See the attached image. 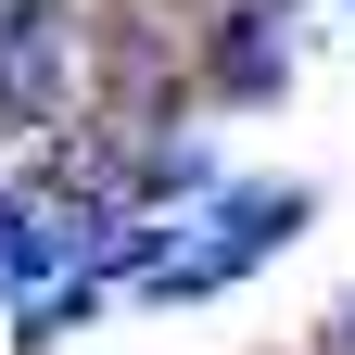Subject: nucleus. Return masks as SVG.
Here are the masks:
<instances>
[{
	"label": "nucleus",
	"instance_id": "f257e3e1",
	"mask_svg": "<svg viewBox=\"0 0 355 355\" xmlns=\"http://www.w3.org/2000/svg\"><path fill=\"white\" fill-rule=\"evenodd\" d=\"M76 89H89V38H76L64 13H26V26H0V114L51 127Z\"/></svg>",
	"mask_w": 355,
	"mask_h": 355
},
{
	"label": "nucleus",
	"instance_id": "f03ea898",
	"mask_svg": "<svg viewBox=\"0 0 355 355\" xmlns=\"http://www.w3.org/2000/svg\"><path fill=\"white\" fill-rule=\"evenodd\" d=\"M292 216H304L292 191H254V203H229L203 241H178V266H165L153 292H216V279H241V266H254L266 241H292Z\"/></svg>",
	"mask_w": 355,
	"mask_h": 355
},
{
	"label": "nucleus",
	"instance_id": "7ed1b4c3",
	"mask_svg": "<svg viewBox=\"0 0 355 355\" xmlns=\"http://www.w3.org/2000/svg\"><path fill=\"white\" fill-rule=\"evenodd\" d=\"M64 266V229L38 203H0V292H26V279H51Z\"/></svg>",
	"mask_w": 355,
	"mask_h": 355
},
{
	"label": "nucleus",
	"instance_id": "20e7f679",
	"mask_svg": "<svg viewBox=\"0 0 355 355\" xmlns=\"http://www.w3.org/2000/svg\"><path fill=\"white\" fill-rule=\"evenodd\" d=\"M229 89H241V102L279 89V38H266V26H229Z\"/></svg>",
	"mask_w": 355,
	"mask_h": 355
},
{
	"label": "nucleus",
	"instance_id": "39448f33",
	"mask_svg": "<svg viewBox=\"0 0 355 355\" xmlns=\"http://www.w3.org/2000/svg\"><path fill=\"white\" fill-rule=\"evenodd\" d=\"M318 355H355V304H343V318H330V343H318Z\"/></svg>",
	"mask_w": 355,
	"mask_h": 355
}]
</instances>
